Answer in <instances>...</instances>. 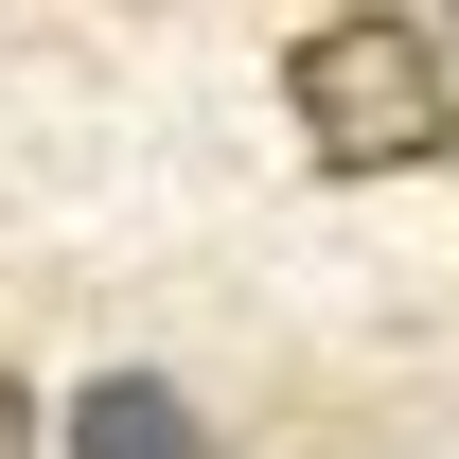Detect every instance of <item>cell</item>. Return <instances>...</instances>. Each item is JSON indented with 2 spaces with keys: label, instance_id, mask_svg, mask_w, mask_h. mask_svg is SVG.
Masks as SVG:
<instances>
[{
  "label": "cell",
  "instance_id": "1",
  "mask_svg": "<svg viewBox=\"0 0 459 459\" xmlns=\"http://www.w3.org/2000/svg\"><path fill=\"white\" fill-rule=\"evenodd\" d=\"M283 107L300 142H318V177H406L459 142V89H442V36L406 18V0H353V18H318L283 54Z\"/></svg>",
  "mask_w": 459,
  "mask_h": 459
},
{
  "label": "cell",
  "instance_id": "2",
  "mask_svg": "<svg viewBox=\"0 0 459 459\" xmlns=\"http://www.w3.org/2000/svg\"><path fill=\"white\" fill-rule=\"evenodd\" d=\"M54 459H212V424H195V406H177L160 371H107V389H71Z\"/></svg>",
  "mask_w": 459,
  "mask_h": 459
}]
</instances>
